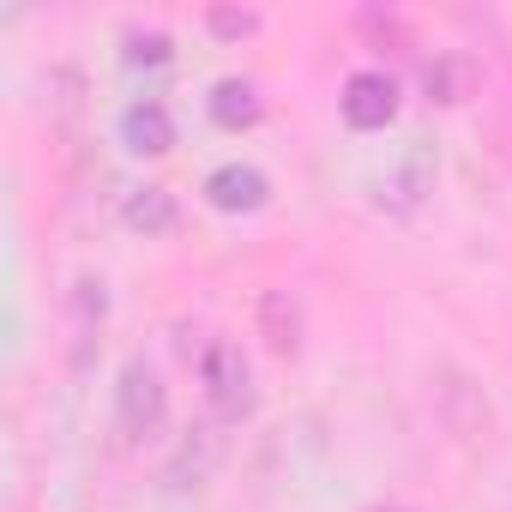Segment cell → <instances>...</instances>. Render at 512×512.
Returning a JSON list of instances; mask_svg holds the SVG:
<instances>
[{
	"instance_id": "obj_9",
	"label": "cell",
	"mask_w": 512,
	"mask_h": 512,
	"mask_svg": "<svg viewBox=\"0 0 512 512\" xmlns=\"http://www.w3.org/2000/svg\"><path fill=\"white\" fill-rule=\"evenodd\" d=\"M133 61H169V37H133Z\"/></svg>"
},
{
	"instance_id": "obj_11",
	"label": "cell",
	"mask_w": 512,
	"mask_h": 512,
	"mask_svg": "<svg viewBox=\"0 0 512 512\" xmlns=\"http://www.w3.org/2000/svg\"><path fill=\"white\" fill-rule=\"evenodd\" d=\"M386 512H404V506H386Z\"/></svg>"
},
{
	"instance_id": "obj_4",
	"label": "cell",
	"mask_w": 512,
	"mask_h": 512,
	"mask_svg": "<svg viewBox=\"0 0 512 512\" xmlns=\"http://www.w3.org/2000/svg\"><path fill=\"white\" fill-rule=\"evenodd\" d=\"M266 175L260 169H247V163H223L211 181H205V199L217 205V211H260L266 205Z\"/></svg>"
},
{
	"instance_id": "obj_8",
	"label": "cell",
	"mask_w": 512,
	"mask_h": 512,
	"mask_svg": "<svg viewBox=\"0 0 512 512\" xmlns=\"http://www.w3.org/2000/svg\"><path fill=\"white\" fill-rule=\"evenodd\" d=\"M284 302H290L284 290H278V296H266V332H272V344H278V350H296V320L284 326Z\"/></svg>"
},
{
	"instance_id": "obj_5",
	"label": "cell",
	"mask_w": 512,
	"mask_h": 512,
	"mask_svg": "<svg viewBox=\"0 0 512 512\" xmlns=\"http://www.w3.org/2000/svg\"><path fill=\"white\" fill-rule=\"evenodd\" d=\"M121 139H127L133 151L157 157V151H169V145H175V121H169V109H163V103H133V109L121 115Z\"/></svg>"
},
{
	"instance_id": "obj_1",
	"label": "cell",
	"mask_w": 512,
	"mask_h": 512,
	"mask_svg": "<svg viewBox=\"0 0 512 512\" xmlns=\"http://www.w3.org/2000/svg\"><path fill=\"white\" fill-rule=\"evenodd\" d=\"M199 386H205L211 410H217L223 422H235V416L253 404V374H247V356H241V344H229V338H211V344L199 350Z\"/></svg>"
},
{
	"instance_id": "obj_10",
	"label": "cell",
	"mask_w": 512,
	"mask_h": 512,
	"mask_svg": "<svg viewBox=\"0 0 512 512\" xmlns=\"http://www.w3.org/2000/svg\"><path fill=\"white\" fill-rule=\"evenodd\" d=\"M260 19L253 13H211V31H223V37H235V31H253Z\"/></svg>"
},
{
	"instance_id": "obj_2",
	"label": "cell",
	"mask_w": 512,
	"mask_h": 512,
	"mask_svg": "<svg viewBox=\"0 0 512 512\" xmlns=\"http://www.w3.org/2000/svg\"><path fill=\"white\" fill-rule=\"evenodd\" d=\"M338 103H344V121L368 133V127H386V121H392V109H398V85H392L386 73H350Z\"/></svg>"
},
{
	"instance_id": "obj_3",
	"label": "cell",
	"mask_w": 512,
	"mask_h": 512,
	"mask_svg": "<svg viewBox=\"0 0 512 512\" xmlns=\"http://www.w3.org/2000/svg\"><path fill=\"white\" fill-rule=\"evenodd\" d=\"M163 422V380L145 368V362H133L127 374H121V428L139 440V434H151Z\"/></svg>"
},
{
	"instance_id": "obj_6",
	"label": "cell",
	"mask_w": 512,
	"mask_h": 512,
	"mask_svg": "<svg viewBox=\"0 0 512 512\" xmlns=\"http://www.w3.org/2000/svg\"><path fill=\"white\" fill-rule=\"evenodd\" d=\"M127 223L145 229V235H169L175 229V199L163 187H133L127 193Z\"/></svg>"
},
{
	"instance_id": "obj_7",
	"label": "cell",
	"mask_w": 512,
	"mask_h": 512,
	"mask_svg": "<svg viewBox=\"0 0 512 512\" xmlns=\"http://www.w3.org/2000/svg\"><path fill=\"white\" fill-rule=\"evenodd\" d=\"M211 115L223 127H247V121H260V91H253L247 79H223L217 97H211Z\"/></svg>"
}]
</instances>
